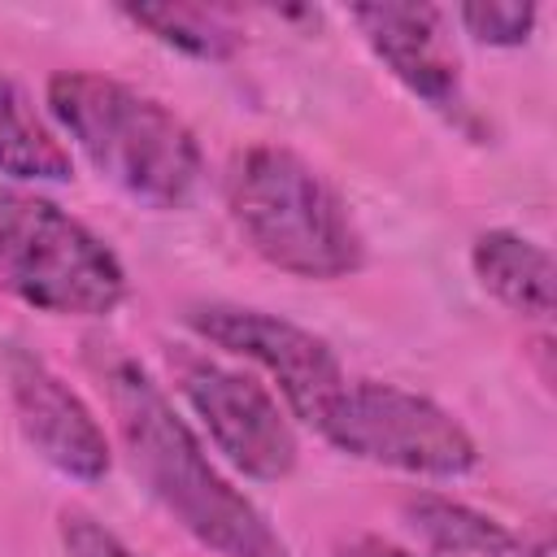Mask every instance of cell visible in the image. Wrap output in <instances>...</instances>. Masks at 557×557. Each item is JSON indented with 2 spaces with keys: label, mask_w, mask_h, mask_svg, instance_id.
<instances>
[{
  "label": "cell",
  "mask_w": 557,
  "mask_h": 557,
  "mask_svg": "<svg viewBox=\"0 0 557 557\" xmlns=\"http://www.w3.org/2000/svg\"><path fill=\"white\" fill-rule=\"evenodd\" d=\"M100 379L135 479L200 548L213 557H292L278 527L222 474L209 444L174 409L144 361L104 352Z\"/></svg>",
  "instance_id": "cell-1"
},
{
  "label": "cell",
  "mask_w": 557,
  "mask_h": 557,
  "mask_svg": "<svg viewBox=\"0 0 557 557\" xmlns=\"http://www.w3.org/2000/svg\"><path fill=\"white\" fill-rule=\"evenodd\" d=\"M44 117L104 183L148 209L191 205L205 178L196 131L165 100L126 78L57 70L44 83Z\"/></svg>",
  "instance_id": "cell-2"
},
{
  "label": "cell",
  "mask_w": 557,
  "mask_h": 557,
  "mask_svg": "<svg viewBox=\"0 0 557 557\" xmlns=\"http://www.w3.org/2000/svg\"><path fill=\"white\" fill-rule=\"evenodd\" d=\"M222 196L244 244L292 278L335 283L366 265V235L352 205L287 144H248L235 152Z\"/></svg>",
  "instance_id": "cell-3"
},
{
  "label": "cell",
  "mask_w": 557,
  "mask_h": 557,
  "mask_svg": "<svg viewBox=\"0 0 557 557\" xmlns=\"http://www.w3.org/2000/svg\"><path fill=\"white\" fill-rule=\"evenodd\" d=\"M0 287L52 318H109L122 309L131 278L87 222L9 183L0 187Z\"/></svg>",
  "instance_id": "cell-4"
},
{
  "label": "cell",
  "mask_w": 557,
  "mask_h": 557,
  "mask_svg": "<svg viewBox=\"0 0 557 557\" xmlns=\"http://www.w3.org/2000/svg\"><path fill=\"white\" fill-rule=\"evenodd\" d=\"M335 453L413 479H466L479 444L440 400L387 379H348L313 426Z\"/></svg>",
  "instance_id": "cell-5"
},
{
  "label": "cell",
  "mask_w": 557,
  "mask_h": 557,
  "mask_svg": "<svg viewBox=\"0 0 557 557\" xmlns=\"http://www.w3.org/2000/svg\"><path fill=\"white\" fill-rule=\"evenodd\" d=\"M174 392L231 470L257 483H283L300 461L296 422L270 383L209 352H174Z\"/></svg>",
  "instance_id": "cell-6"
},
{
  "label": "cell",
  "mask_w": 557,
  "mask_h": 557,
  "mask_svg": "<svg viewBox=\"0 0 557 557\" xmlns=\"http://www.w3.org/2000/svg\"><path fill=\"white\" fill-rule=\"evenodd\" d=\"M183 322L205 344L252 361L270 379L283 409L309 431L322 422V413L348 383V370L335 357V348L283 313L231 305V300H200V305H187Z\"/></svg>",
  "instance_id": "cell-7"
},
{
  "label": "cell",
  "mask_w": 557,
  "mask_h": 557,
  "mask_svg": "<svg viewBox=\"0 0 557 557\" xmlns=\"http://www.w3.org/2000/svg\"><path fill=\"white\" fill-rule=\"evenodd\" d=\"M0 366H4L9 409L26 448L61 479H74L83 487L100 483L113 470V448L91 405L35 348L17 339L4 344Z\"/></svg>",
  "instance_id": "cell-8"
},
{
  "label": "cell",
  "mask_w": 557,
  "mask_h": 557,
  "mask_svg": "<svg viewBox=\"0 0 557 557\" xmlns=\"http://www.w3.org/2000/svg\"><path fill=\"white\" fill-rule=\"evenodd\" d=\"M348 22L374 52V61L426 109L440 117L470 126L461 61L448 39L444 9L435 4H357L348 9Z\"/></svg>",
  "instance_id": "cell-9"
},
{
  "label": "cell",
  "mask_w": 557,
  "mask_h": 557,
  "mask_svg": "<svg viewBox=\"0 0 557 557\" xmlns=\"http://www.w3.org/2000/svg\"><path fill=\"white\" fill-rule=\"evenodd\" d=\"M400 518L418 535V544L431 548L435 557H553L548 540H531L509 522H500L496 513H483L444 492L405 496Z\"/></svg>",
  "instance_id": "cell-10"
},
{
  "label": "cell",
  "mask_w": 557,
  "mask_h": 557,
  "mask_svg": "<svg viewBox=\"0 0 557 557\" xmlns=\"http://www.w3.org/2000/svg\"><path fill=\"white\" fill-rule=\"evenodd\" d=\"M470 274L509 313H518L527 322H548L553 318V278H557V270H553V252L540 239L518 235L509 226L479 231L474 244H470Z\"/></svg>",
  "instance_id": "cell-11"
},
{
  "label": "cell",
  "mask_w": 557,
  "mask_h": 557,
  "mask_svg": "<svg viewBox=\"0 0 557 557\" xmlns=\"http://www.w3.org/2000/svg\"><path fill=\"white\" fill-rule=\"evenodd\" d=\"M74 174L70 148L52 122L30 104V96L0 70V178L13 187L65 183Z\"/></svg>",
  "instance_id": "cell-12"
},
{
  "label": "cell",
  "mask_w": 557,
  "mask_h": 557,
  "mask_svg": "<svg viewBox=\"0 0 557 557\" xmlns=\"http://www.w3.org/2000/svg\"><path fill=\"white\" fill-rule=\"evenodd\" d=\"M122 17L152 35L157 44L191 57V61H231L244 48L239 26L222 9H196V4H126Z\"/></svg>",
  "instance_id": "cell-13"
},
{
  "label": "cell",
  "mask_w": 557,
  "mask_h": 557,
  "mask_svg": "<svg viewBox=\"0 0 557 557\" xmlns=\"http://www.w3.org/2000/svg\"><path fill=\"white\" fill-rule=\"evenodd\" d=\"M453 17L483 48H522L535 35L540 9L535 4H461Z\"/></svg>",
  "instance_id": "cell-14"
},
{
  "label": "cell",
  "mask_w": 557,
  "mask_h": 557,
  "mask_svg": "<svg viewBox=\"0 0 557 557\" xmlns=\"http://www.w3.org/2000/svg\"><path fill=\"white\" fill-rule=\"evenodd\" d=\"M57 540L65 557H139L113 527H104L96 513L74 505L57 513Z\"/></svg>",
  "instance_id": "cell-15"
},
{
  "label": "cell",
  "mask_w": 557,
  "mask_h": 557,
  "mask_svg": "<svg viewBox=\"0 0 557 557\" xmlns=\"http://www.w3.org/2000/svg\"><path fill=\"white\" fill-rule=\"evenodd\" d=\"M335 557H422V553L400 548V544H392V540H383V535H352L348 544H339Z\"/></svg>",
  "instance_id": "cell-16"
}]
</instances>
